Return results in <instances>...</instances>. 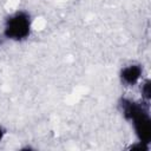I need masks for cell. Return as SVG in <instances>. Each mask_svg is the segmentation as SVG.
<instances>
[{
  "label": "cell",
  "mask_w": 151,
  "mask_h": 151,
  "mask_svg": "<svg viewBox=\"0 0 151 151\" xmlns=\"http://www.w3.org/2000/svg\"><path fill=\"white\" fill-rule=\"evenodd\" d=\"M32 31L31 15L25 11H17L8 15L5 21L2 35L5 39L12 41L26 40Z\"/></svg>",
  "instance_id": "obj_1"
},
{
  "label": "cell",
  "mask_w": 151,
  "mask_h": 151,
  "mask_svg": "<svg viewBox=\"0 0 151 151\" xmlns=\"http://www.w3.org/2000/svg\"><path fill=\"white\" fill-rule=\"evenodd\" d=\"M133 125V130L138 142L150 145L151 142V118L149 109L143 110L130 122Z\"/></svg>",
  "instance_id": "obj_2"
},
{
  "label": "cell",
  "mask_w": 151,
  "mask_h": 151,
  "mask_svg": "<svg viewBox=\"0 0 151 151\" xmlns=\"http://www.w3.org/2000/svg\"><path fill=\"white\" fill-rule=\"evenodd\" d=\"M143 74V67L139 64H130L124 66L119 72L120 81L125 86H134L139 83Z\"/></svg>",
  "instance_id": "obj_3"
},
{
  "label": "cell",
  "mask_w": 151,
  "mask_h": 151,
  "mask_svg": "<svg viewBox=\"0 0 151 151\" xmlns=\"http://www.w3.org/2000/svg\"><path fill=\"white\" fill-rule=\"evenodd\" d=\"M151 84H150V80L149 79H146V80H144L143 83H142V85H140V93H142V100H144V101H147L149 103V100H150V98H151Z\"/></svg>",
  "instance_id": "obj_4"
},
{
  "label": "cell",
  "mask_w": 151,
  "mask_h": 151,
  "mask_svg": "<svg viewBox=\"0 0 151 151\" xmlns=\"http://www.w3.org/2000/svg\"><path fill=\"white\" fill-rule=\"evenodd\" d=\"M6 133H7V131H6V129L4 127V126H1L0 125V142L5 138V136H6Z\"/></svg>",
  "instance_id": "obj_5"
}]
</instances>
